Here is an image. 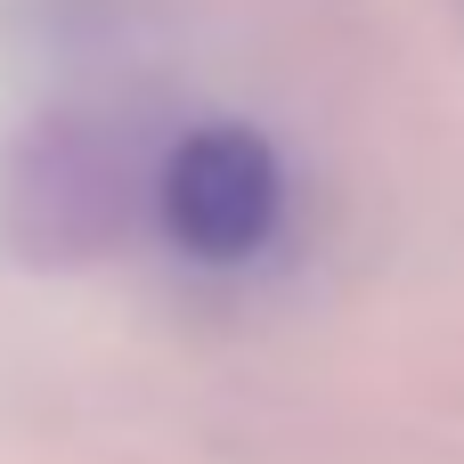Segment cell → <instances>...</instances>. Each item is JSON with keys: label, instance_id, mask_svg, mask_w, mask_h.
<instances>
[{"label": "cell", "instance_id": "6da1fadb", "mask_svg": "<svg viewBox=\"0 0 464 464\" xmlns=\"http://www.w3.org/2000/svg\"><path fill=\"white\" fill-rule=\"evenodd\" d=\"M155 204H163V228L196 261H245L253 245H269L277 204H285V179H277V155H269L261 130L212 122V130H188L163 155Z\"/></svg>", "mask_w": 464, "mask_h": 464}]
</instances>
